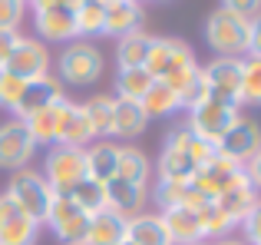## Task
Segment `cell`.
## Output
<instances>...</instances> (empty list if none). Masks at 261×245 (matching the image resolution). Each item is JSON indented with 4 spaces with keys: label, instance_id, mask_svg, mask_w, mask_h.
Wrapping results in <instances>:
<instances>
[{
    "label": "cell",
    "instance_id": "cell-48",
    "mask_svg": "<svg viewBox=\"0 0 261 245\" xmlns=\"http://www.w3.org/2000/svg\"><path fill=\"white\" fill-rule=\"evenodd\" d=\"M119 245H133V242H126V239H122V242H119Z\"/></svg>",
    "mask_w": 261,
    "mask_h": 245
},
{
    "label": "cell",
    "instance_id": "cell-40",
    "mask_svg": "<svg viewBox=\"0 0 261 245\" xmlns=\"http://www.w3.org/2000/svg\"><path fill=\"white\" fill-rule=\"evenodd\" d=\"M23 13H27L23 0H0V30L17 33L20 23H23Z\"/></svg>",
    "mask_w": 261,
    "mask_h": 245
},
{
    "label": "cell",
    "instance_id": "cell-28",
    "mask_svg": "<svg viewBox=\"0 0 261 245\" xmlns=\"http://www.w3.org/2000/svg\"><path fill=\"white\" fill-rule=\"evenodd\" d=\"M152 40L149 33H129V37L116 40V63H119V70H133V66H146V57L149 50H152Z\"/></svg>",
    "mask_w": 261,
    "mask_h": 245
},
{
    "label": "cell",
    "instance_id": "cell-13",
    "mask_svg": "<svg viewBox=\"0 0 261 245\" xmlns=\"http://www.w3.org/2000/svg\"><path fill=\"white\" fill-rule=\"evenodd\" d=\"M60 100H66V86L60 83L53 73L37 77V80H27L23 93H20V103H17V110H13V119H30L33 113L60 103Z\"/></svg>",
    "mask_w": 261,
    "mask_h": 245
},
{
    "label": "cell",
    "instance_id": "cell-19",
    "mask_svg": "<svg viewBox=\"0 0 261 245\" xmlns=\"http://www.w3.org/2000/svg\"><path fill=\"white\" fill-rule=\"evenodd\" d=\"M126 239V215L116 209H102V212L89 215V226L83 235V245H119Z\"/></svg>",
    "mask_w": 261,
    "mask_h": 245
},
{
    "label": "cell",
    "instance_id": "cell-33",
    "mask_svg": "<svg viewBox=\"0 0 261 245\" xmlns=\"http://www.w3.org/2000/svg\"><path fill=\"white\" fill-rule=\"evenodd\" d=\"M60 195H70V199L76 202L83 212H89V215H96V212L106 209V186L96 182V179H89V176H86V179H80L70 192H60Z\"/></svg>",
    "mask_w": 261,
    "mask_h": 245
},
{
    "label": "cell",
    "instance_id": "cell-41",
    "mask_svg": "<svg viewBox=\"0 0 261 245\" xmlns=\"http://www.w3.org/2000/svg\"><path fill=\"white\" fill-rule=\"evenodd\" d=\"M242 232L248 245H261V199L248 209V215L242 219Z\"/></svg>",
    "mask_w": 261,
    "mask_h": 245
},
{
    "label": "cell",
    "instance_id": "cell-45",
    "mask_svg": "<svg viewBox=\"0 0 261 245\" xmlns=\"http://www.w3.org/2000/svg\"><path fill=\"white\" fill-rule=\"evenodd\" d=\"M248 57H261V13L251 17V37H248Z\"/></svg>",
    "mask_w": 261,
    "mask_h": 245
},
{
    "label": "cell",
    "instance_id": "cell-44",
    "mask_svg": "<svg viewBox=\"0 0 261 245\" xmlns=\"http://www.w3.org/2000/svg\"><path fill=\"white\" fill-rule=\"evenodd\" d=\"M33 10H76L80 0H27Z\"/></svg>",
    "mask_w": 261,
    "mask_h": 245
},
{
    "label": "cell",
    "instance_id": "cell-36",
    "mask_svg": "<svg viewBox=\"0 0 261 245\" xmlns=\"http://www.w3.org/2000/svg\"><path fill=\"white\" fill-rule=\"evenodd\" d=\"M73 17H76V37H102V4L99 0H80Z\"/></svg>",
    "mask_w": 261,
    "mask_h": 245
},
{
    "label": "cell",
    "instance_id": "cell-17",
    "mask_svg": "<svg viewBox=\"0 0 261 245\" xmlns=\"http://www.w3.org/2000/svg\"><path fill=\"white\" fill-rule=\"evenodd\" d=\"M146 202H149V186L126 182V179H109L106 182V206L122 212L126 219L146 212Z\"/></svg>",
    "mask_w": 261,
    "mask_h": 245
},
{
    "label": "cell",
    "instance_id": "cell-43",
    "mask_svg": "<svg viewBox=\"0 0 261 245\" xmlns=\"http://www.w3.org/2000/svg\"><path fill=\"white\" fill-rule=\"evenodd\" d=\"M245 179L255 186V192H261V149L251 156L248 162H245Z\"/></svg>",
    "mask_w": 261,
    "mask_h": 245
},
{
    "label": "cell",
    "instance_id": "cell-21",
    "mask_svg": "<svg viewBox=\"0 0 261 245\" xmlns=\"http://www.w3.org/2000/svg\"><path fill=\"white\" fill-rule=\"evenodd\" d=\"M83 159H86V176L96 182L106 186L109 179H116V166H119V146L109 139H93L83 149Z\"/></svg>",
    "mask_w": 261,
    "mask_h": 245
},
{
    "label": "cell",
    "instance_id": "cell-38",
    "mask_svg": "<svg viewBox=\"0 0 261 245\" xmlns=\"http://www.w3.org/2000/svg\"><path fill=\"white\" fill-rule=\"evenodd\" d=\"M202 100H205V77H202V66H198V70L185 80V86L178 90V103H182V110H192V106H198Z\"/></svg>",
    "mask_w": 261,
    "mask_h": 245
},
{
    "label": "cell",
    "instance_id": "cell-5",
    "mask_svg": "<svg viewBox=\"0 0 261 245\" xmlns=\"http://www.w3.org/2000/svg\"><path fill=\"white\" fill-rule=\"evenodd\" d=\"M238 119H242L238 106H228V103H218V100L205 96L198 106H192V110H189V122H185V126H189L198 139H205L208 146H215V142L222 139V136L228 133Z\"/></svg>",
    "mask_w": 261,
    "mask_h": 245
},
{
    "label": "cell",
    "instance_id": "cell-30",
    "mask_svg": "<svg viewBox=\"0 0 261 245\" xmlns=\"http://www.w3.org/2000/svg\"><path fill=\"white\" fill-rule=\"evenodd\" d=\"M198 226H202V242H208V239L218 242V239H228L238 222L231 219L218 202H205V206L198 209Z\"/></svg>",
    "mask_w": 261,
    "mask_h": 245
},
{
    "label": "cell",
    "instance_id": "cell-37",
    "mask_svg": "<svg viewBox=\"0 0 261 245\" xmlns=\"http://www.w3.org/2000/svg\"><path fill=\"white\" fill-rule=\"evenodd\" d=\"M242 103L261 106V57H242Z\"/></svg>",
    "mask_w": 261,
    "mask_h": 245
},
{
    "label": "cell",
    "instance_id": "cell-9",
    "mask_svg": "<svg viewBox=\"0 0 261 245\" xmlns=\"http://www.w3.org/2000/svg\"><path fill=\"white\" fill-rule=\"evenodd\" d=\"M43 226H50V232L63 245H76V242H83V235H86L89 212H83L70 195L53 192V202H50V212H46Z\"/></svg>",
    "mask_w": 261,
    "mask_h": 245
},
{
    "label": "cell",
    "instance_id": "cell-20",
    "mask_svg": "<svg viewBox=\"0 0 261 245\" xmlns=\"http://www.w3.org/2000/svg\"><path fill=\"white\" fill-rule=\"evenodd\" d=\"M152 199H155V206H159L162 212H166V209H178V206L202 209L205 202H208L195 186H192V182H172V179H155Z\"/></svg>",
    "mask_w": 261,
    "mask_h": 245
},
{
    "label": "cell",
    "instance_id": "cell-22",
    "mask_svg": "<svg viewBox=\"0 0 261 245\" xmlns=\"http://www.w3.org/2000/svg\"><path fill=\"white\" fill-rule=\"evenodd\" d=\"M126 242L133 245H172L162 212H139L126 219Z\"/></svg>",
    "mask_w": 261,
    "mask_h": 245
},
{
    "label": "cell",
    "instance_id": "cell-1",
    "mask_svg": "<svg viewBox=\"0 0 261 245\" xmlns=\"http://www.w3.org/2000/svg\"><path fill=\"white\" fill-rule=\"evenodd\" d=\"M146 70L152 80L172 86L178 93L185 86V80L198 70V60H195V50H192L185 40H175V37H155L152 40V50L146 57Z\"/></svg>",
    "mask_w": 261,
    "mask_h": 245
},
{
    "label": "cell",
    "instance_id": "cell-23",
    "mask_svg": "<svg viewBox=\"0 0 261 245\" xmlns=\"http://www.w3.org/2000/svg\"><path fill=\"white\" fill-rule=\"evenodd\" d=\"M146 126H149V116L142 110V103H136V100H116L113 103V136L129 142V139H139L146 133Z\"/></svg>",
    "mask_w": 261,
    "mask_h": 245
},
{
    "label": "cell",
    "instance_id": "cell-50",
    "mask_svg": "<svg viewBox=\"0 0 261 245\" xmlns=\"http://www.w3.org/2000/svg\"><path fill=\"white\" fill-rule=\"evenodd\" d=\"M159 4H169V0H159Z\"/></svg>",
    "mask_w": 261,
    "mask_h": 245
},
{
    "label": "cell",
    "instance_id": "cell-24",
    "mask_svg": "<svg viewBox=\"0 0 261 245\" xmlns=\"http://www.w3.org/2000/svg\"><path fill=\"white\" fill-rule=\"evenodd\" d=\"M162 222L169 229V239L172 245H195L202 242V226H198V209H166L162 212Z\"/></svg>",
    "mask_w": 261,
    "mask_h": 245
},
{
    "label": "cell",
    "instance_id": "cell-39",
    "mask_svg": "<svg viewBox=\"0 0 261 245\" xmlns=\"http://www.w3.org/2000/svg\"><path fill=\"white\" fill-rule=\"evenodd\" d=\"M20 93H23V80H17L7 70H0V110L13 113L17 103H20Z\"/></svg>",
    "mask_w": 261,
    "mask_h": 245
},
{
    "label": "cell",
    "instance_id": "cell-34",
    "mask_svg": "<svg viewBox=\"0 0 261 245\" xmlns=\"http://www.w3.org/2000/svg\"><path fill=\"white\" fill-rule=\"evenodd\" d=\"M149 86H152V77H149L146 66H133V70L116 73V100H136L139 103L149 93Z\"/></svg>",
    "mask_w": 261,
    "mask_h": 245
},
{
    "label": "cell",
    "instance_id": "cell-12",
    "mask_svg": "<svg viewBox=\"0 0 261 245\" xmlns=\"http://www.w3.org/2000/svg\"><path fill=\"white\" fill-rule=\"evenodd\" d=\"M258 149H261V126L248 116H242L215 142V153L225 156V159H231V162H238V166H245Z\"/></svg>",
    "mask_w": 261,
    "mask_h": 245
},
{
    "label": "cell",
    "instance_id": "cell-2",
    "mask_svg": "<svg viewBox=\"0 0 261 245\" xmlns=\"http://www.w3.org/2000/svg\"><path fill=\"white\" fill-rule=\"evenodd\" d=\"M248 37L251 20L225 10V7H215L205 20V43L215 50V57H248Z\"/></svg>",
    "mask_w": 261,
    "mask_h": 245
},
{
    "label": "cell",
    "instance_id": "cell-42",
    "mask_svg": "<svg viewBox=\"0 0 261 245\" xmlns=\"http://www.w3.org/2000/svg\"><path fill=\"white\" fill-rule=\"evenodd\" d=\"M218 7H225V10L231 13H242V17H255V13H261V0H222Z\"/></svg>",
    "mask_w": 261,
    "mask_h": 245
},
{
    "label": "cell",
    "instance_id": "cell-35",
    "mask_svg": "<svg viewBox=\"0 0 261 245\" xmlns=\"http://www.w3.org/2000/svg\"><path fill=\"white\" fill-rule=\"evenodd\" d=\"M162 146H178V149H185V153H192L198 166H202V162H208L212 156H215V146H208L205 139H198V136L192 133L189 126L169 129V136H166V142H162Z\"/></svg>",
    "mask_w": 261,
    "mask_h": 245
},
{
    "label": "cell",
    "instance_id": "cell-49",
    "mask_svg": "<svg viewBox=\"0 0 261 245\" xmlns=\"http://www.w3.org/2000/svg\"><path fill=\"white\" fill-rule=\"evenodd\" d=\"M195 245H208V242H195Z\"/></svg>",
    "mask_w": 261,
    "mask_h": 245
},
{
    "label": "cell",
    "instance_id": "cell-29",
    "mask_svg": "<svg viewBox=\"0 0 261 245\" xmlns=\"http://www.w3.org/2000/svg\"><path fill=\"white\" fill-rule=\"evenodd\" d=\"M113 96H106V93H96V96H89L83 106L86 113V122L89 129H93V139H106V136H113Z\"/></svg>",
    "mask_w": 261,
    "mask_h": 245
},
{
    "label": "cell",
    "instance_id": "cell-26",
    "mask_svg": "<svg viewBox=\"0 0 261 245\" xmlns=\"http://www.w3.org/2000/svg\"><path fill=\"white\" fill-rule=\"evenodd\" d=\"M142 110H146L149 119H166V116H175L178 110H182V103H178V93L172 86L159 83V80H152V86H149V93L139 100Z\"/></svg>",
    "mask_w": 261,
    "mask_h": 245
},
{
    "label": "cell",
    "instance_id": "cell-16",
    "mask_svg": "<svg viewBox=\"0 0 261 245\" xmlns=\"http://www.w3.org/2000/svg\"><path fill=\"white\" fill-rule=\"evenodd\" d=\"M33 30L40 43H70L76 37V17L73 10H33Z\"/></svg>",
    "mask_w": 261,
    "mask_h": 245
},
{
    "label": "cell",
    "instance_id": "cell-14",
    "mask_svg": "<svg viewBox=\"0 0 261 245\" xmlns=\"http://www.w3.org/2000/svg\"><path fill=\"white\" fill-rule=\"evenodd\" d=\"M40 222H33L7 192H0V245H33Z\"/></svg>",
    "mask_w": 261,
    "mask_h": 245
},
{
    "label": "cell",
    "instance_id": "cell-31",
    "mask_svg": "<svg viewBox=\"0 0 261 245\" xmlns=\"http://www.w3.org/2000/svg\"><path fill=\"white\" fill-rule=\"evenodd\" d=\"M149 173H152V162H149V156L142 153V149H136V146H119V166H116V179L149 186Z\"/></svg>",
    "mask_w": 261,
    "mask_h": 245
},
{
    "label": "cell",
    "instance_id": "cell-3",
    "mask_svg": "<svg viewBox=\"0 0 261 245\" xmlns=\"http://www.w3.org/2000/svg\"><path fill=\"white\" fill-rule=\"evenodd\" d=\"M102 70H106L102 50L96 43H89V40H73V43H66L63 53H60V60H57V73H60L57 80L63 86H80V90L96 86L99 77H102Z\"/></svg>",
    "mask_w": 261,
    "mask_h": 245
},
{
    "label": "cell",
    "instance_id": "cell-11",
    "mask_svg": "<svg viewBox=\"0 0 261 245\" xmlns=\"http://www.w3.org/2000/svg\"><path fill=\"white\" fill-rule=\"evenodd\" d=\"M50 50H46V43H40V40H30V37H20L17 46H13V53L7 57L4 70L10 73V77L17 80H37V77H46L50 73Z\"/></svg>",
    "mask_w": 261,
    "mask_h": 245
},
{
    "label": "cell",
    "instance_id": "cell-8",
    "mask_svg": "<svg viewBox=\"0 0 261 245\" xmlns=\"http://www.w3.org/2000/svg\"><path fill=\"white\" fill-rule=\"evenodd\" d=\"M242 179H245V166H238V162H231V159H225V156L215 153L208 162L198 166L192 186H195L208 202H215V199H222L231 186H238Z\"/></svg>",
    "mask_w": 261,
    "mask_h": 245
},
{
    "label": "cell",
    "instance_id": "cell-51",
    "mask_svg": "<svg viewBox=\"0 0 261 245\" xmlns=\"http://www.w3.org/2000/svg\"><path fill=\"white\" fill-rule=\"evenodd\" d=\"M76 245H83V242H76Z\"/></svg>",
    "mask_w": 261,
    "mask_h": 245
},
{
    "label": "cell",
    "instance_id": "cell-32",
    "mask_svg": "<svg viewBox=\"0 0 261 245\" xmlns=\"http://www.w3.org/2000/svg\"><path fill=\"white\" fill-rule=\"evenodd\" d=\"M215 202H218V206H222L225 212L231 215V219L238 222V226H242V219L248 215V209L258 202V192H255V186H251L248 179H242L238 186H231L228 192H225L222 199H215Z\"/></svg>",
    "mask_w": 261,
    "mask_h": 245
},
{
    "label": "cell",
    "instance_id": "cell-15",
    "mask_svg": "<svg viewBox=\"0 0 261 245\" xmlns=\"http://www.w3.org/2000/svg\"><path fill=\"white\" fill-rule=\"evenodd\" d=\"M142 20H146V10L139 0H109L102 7V37L122 40L129 33H139Z\"/></svg>",
    "mask_w": 261,
    "mask_h": 245
},
{
    "label": "cell",
    "instance_id": "cell-10",
    "mask_svg": "<svg viewBox=\"0 0 261 245\" xmlns=\"http://www.w3.org/2000/svg\"><path fill=\"white\" fill-rule=\"evenodd\" d=\"M37 153V142H33L30 129L23 119H7L0 122V169L7 173H17Z\"/></svg>",
    "mask_w": 261,
    "mask_h": 245
},
{
    "label": "cell",
    "instance_id": "cell-52",
    "mask_svg": "<svg viewBox=\"0 0 261 245\" xmlns=\"http://www.w3.org/2000/svg\"><path fill=\"white\" fill-rule=\"evenodd\" d=\"M23 4H27V0H23Z\"/></svg>",
    "mask_w": 261,
    "mask_h": 245
},
{
    "label": "cell",
    "instance_id": "cell-6",
    "mask_svg": "<svg viewBox=\"0 0 261 245\" xmlns=\"http://www.w3.org/2000/svg\"><path fill=\"white\" fill-rule=\"evenodd\" d=\"M205 77V96L218 103L238 106L242 103V60L238 57H215L202 66Z\"/></svg>",
    "mask_w": 261,
    "mask_h": 245
},
{
    "label": "cell",
    "instance_id": "cell-27",
    "mask_svg": "<svg viewBox=\"0 0 261 245\" xmlns=\"http://www.w3.org/2000/svg\"><path fill=\"white\" fill-rule=\"evenodd\" d=\"M63 106H66V100H60V103H53V106H46V110L33 113L30 119H23L37 146H53V142H57V129H60V116H63Z\"/></svg>",
    "mask_w": 261,
    "mask_h": 245
},
{
    "label": "cell",
    "instance_id": "cell-18",
    "mask_svg": "<svg viewBox=\"0 0 261 245\" xmlns=\"http://www.w3.org/2000/svg\"><path fill=\"white\" fill-rule=\"evenodd\" d=\"M93 142V129L86 122V113L80 103L66 100L63 116H60V129H57V142L53 146H73V149H86Z\"/></svg>",
    "mask_w": 261,
    "mask_h": 245
},
{
    "label": "cell",
    "instance_id": "cell-25",
    "mask_svg": "<svg viewBox=\"0 0 261 245\" xmlns=\"http://www.w3.org/2000/svg\"><path fill=\"white\" fill-rule=\"evenodd\" d=\"M155 173H159V179L192 182L195 173H198V162H195L192 153H185V149H178V146H162L159 162H155Z\"/></svg>",
    "mask_w": 261,
    "mask_h": 245
},
{
    "label": "cell",
    "instance_id": "cell-47",
    "mask_svg": "<svg viewBox=\"0 0 261 245\" xmlns=\"http://www.w3.org/2000/svg\"><path fill=\"white\" fill-rule=\"evenodd\" d=\"M208 245H248L245 239H235V235H228V239H218V242H208Z\"/></svg>",
    "mask_w": 261,
    "mask_h": 245
},
{
    "label": "cell",
    "instance_id": "cell-4",
    "mask_svg": "<svg viewBox=\"0 0 261 245\" xmlns=\"http://www.w3.org/2000/svg\"><path fill=\"white\" fill-rule=\"evenodd\" d=\"M4 192L10 195L33 222H40V226L46 222V212H50V202H53V189H50V182L43 179L40 169L23 166V169H17V173H10V182H7Z\"/></svg>",
    "mask_w": 261,
    "mask_h": 245
},
{
    "label": "cell",
    "instance_id": "cell-7",
    "mask_svg": "<svg viewBox=\"0 0 261 245\" xmlns=\"http://www.w3.org/2000/svg\"><path fill=\"white\" fill-rule=\"evenodd\" d=\"M43 179L50 182L53 192H70L80 179H86V159H83V149H73V146H50L43 162Z\"/></svg>",
    "mask_w": 261,
    "mask_h": 245
},
{
    "label": "cell",
    "instance_id": "cell-46",
    "mask_svg": "<svg viewBox=\"0 0 261 245\" xmlns=\"http://www.w3.org/2000/svg\"><path fill=\"white\" fill-rule=\"evenodd\" d=\"M17 40H20V33H10V30H0V70H4L7 57H10V53H13V46H17Z\"/></svg>",
    "mask_w": 261,
    "mask_h": 245
}]
</instances>
